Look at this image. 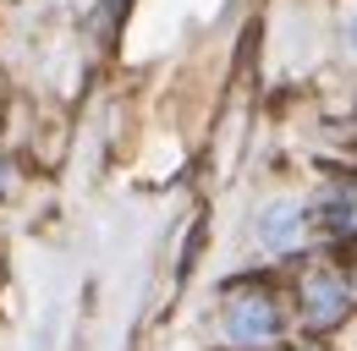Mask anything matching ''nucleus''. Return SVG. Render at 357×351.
Returning a JSON list of instances; mask_svg holds the SVG:
<instances>
[{"label": "nucleus", "instance_id": "obj_3", "mask_svg": "<svg viewBox=\"0 0 357 351\" xmlns=\"http://www.w3.org/2000/svg\"><path fill=\"white\" fill-rule=\"evenodd\" d=\"M297 302H303V318H308L313 329L341 324V318H347V307H352L347 274H341V269H330V263L308 269V274H303V286H297Z\"/></svg>", "mask_w": 357, "mask_h": 351}, {"label": "nucleus", "instance_id": "obj_2", "mask_svg": "<svg viewBox=\"0 0 357 351\" xmlns=\"http://www.w3.org/2000/svg\"><path fill=\"white\" fill-rule=\"evenodd\" d=\"M308 219H313V209L303 198L275 192V198H264V203L253 209V236H259L264 253H297V247L308 242Z\"/></svg>", "mask_w": 357, "mask_h": 351}, {"label": "nucleus", "instance_id": "obj_5", "mask_svg": "<svg viewBox=\"0 0 357 351\" xmlns=\"http://www.w3.org/2000/svg\"><path fill=\"white\" fill-rule=\"evenodd\" d=\"M11 192H17V165L0 154V198H11Z\"/></svg>", "mask_w": 357, "mask_h": 351}, {"label": "nucleus", "instance_id": "obj_6", "mask_svg": "<svg viewBox=\"0 0 357 351\" xmlns=\"http://www.w3.org/2000/svg\"><path fill=\"white\" fill-rule=\"evenodd\" d=\"M347 44H352V49H357V6H352V11H347Z\"/></svg>", "mask_w": 357, "mask_h": 351}, {"label": "nucleus", "instance_id": "obj_4", "mask_svg": "<svg viewBox=\"0 0 357 351\" xmlns=\"http://www.w3.org/2000/svg\"><path fill=\"white\" fill-rule=\"evenodd\" d=\"M313 214L324 219V225H335V231H352L357 198H352V192H341V187H324V198H319V209H313Z\"/></svg>", "mask_w": 357, "mask_h": 351}, {"label": "nucleus", "instance_id": "obj_1", "mask_svg": "<svg viewBox=\"0 0 357 351\" xmlns=\"http://www.w3.org/2000/svg\"><path fill=\"white\" fill-rule=\"evenodd\" d=\"M220 335L236 351H264L280 341V307L269 291H231L220 307Z\"/></svg>", "mask_w": 357, "mask_h": 351}]
</instances>
